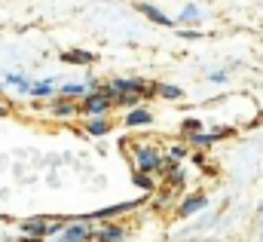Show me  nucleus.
Returning a JSON list of instances; mask_svg holds the SVG:
<instances>
[{
  "label": "nucleus",
  "mask_w": 263,
  "mask_h": 242,
  "mask_svg": "<svg viewBox=\"0 0 263 242\" xmlns=\"http://www.w3.org/2000/svg\"><path fill=\"white\" fill-rule=\"evenodd\" d=\"M135 157H138V172H162V157L156 153V147H147V144H141V147H135Z\"/></svg>",
  "instance_id": "obj_1"
},
{
  "label": "nucleus",
  "mask_w": 263,
  "mask_h": 242,
  "mask_svg": "<svg viewBox=\"0 0 263 242\" xmlns=\"http://www.w3.org/2000/svg\"><path fill=\"white\" fill-rule=\"evenodd\" d=\"M110 95H104V92H89L86 95V101H83V114H89V117H98V114H104L107 108H110Z\"/></svg>",
  "instance_id": "obj_2"
},
{
  "label": "nucleus",
  "mask_w": 263,
  "mask_h": 242,
  "mask_svg": "<svg viewBox=\"0 0 263 242\" xmlns=\"http://www.w3.org/2000/svg\"><path fill=\"white\" fill-rule=\"evenodd\" d=\"M138 12H144L150 22H156V25H162V28H175V25H178L175 19H168V15H165L162 9H156L153 3H138Z\"/></svg>",
  "instance_id": "obj_3"
},
{
  "label": "nucleus",
  "mask_w": 263,
  "mask_h": 242,
  "mask_svg": "<svg viewBox=\"0 0 263 242\" xmlns=\"http://www.w3.org/2000/svg\"><path fill=\"white\" fill-rule=\"evenodd\" d=\"M65 242H86V239H95V230L89 224H70L65 233H62Z\"/></svg>",
  "instance_id": "obj_4"
},
{
  "label": "nucleus",
  "mask_w": 263,
  "mask_h": 242,
  "mask_svg": "<svg viewBox=\"0 0 263 242\" xmlns=\"http://www.w3.org/2000/svg\"><path fill=\"white\" fill-rule=\"evenodd\" d=\"M205 205H208V196H205V193H193V196H187V199L178 205V215L187 218V215H193V212L205 209Z\"/></svg>",
  "instance_id": "obj_5"
},
{
  "label": "nucleus",
  "mask_w": 263,
  "mask_h": 242,
  "mask_svg": "<svg viewBox=\"0 0 263 242\" xmlns=\"http://www.w3.org/2000/svg\"><path fill=\"white\" fill-rule=\"evenodd\" d=\"M62 61H67V64H95L98 56L86 53V49H67V53H62Z\"/></svg>",
  "instance_id": "obj_6"
},
{
  "label": "nucleus",
  "mask_w": 263,
  "mask_h": 242,
  "mask_svg": "<svg viewBox=\"0 0 263 242\" xmlns=\"http://www.w3.org/2000/svg\"><path fill=\"white\" fill-rule=\"evenodd\" d=\"M123 236H126V230H123V227H117V224H104V227L95 233V239H98V242H120Z\"/></svg>",
  "instance_id": "obj_7"
},
{
  "label": "nucleus",
  "mask_w": 263,
  "mask_h": 242,
  "mask_svg": "<svg viewBox=\"0 0 263 242\" xmlns=\"http://www.w3.org/2000/svg\"><path fill=\"white\" fill-rule=\"evenodd\" d=\"M230 129H217V132H199V135H193L190 138V144H196V147H208V144H214L220 135H227Z\"/></svg>",
  "instance_id": "obj_8"
},
{
  "label": "nucleus",
  "mask_w": 263,
  "mask_h": 242,
  "mask_svg": "<svg viewBox=\"0 0 263 242\" xmlns=\"http://www.w3.org/2000/svg\"><path fill=\"white\" fill-rule=\"evenodd\" d=\"M150 123H153V117L144 108H135V111H129V117H126V126H150Z\"/></svg>",
  "instance_id": "obj_9"
},
{
  "label": "nucleus",
  "mask_w": 263,
  "mask_h": 242,
  "mask_svg": "<svg viewBox=\"0 0 263 242\" xmlns=\"http://www.w3.org/2000/svg\"><path fill=\"white\" fill-rule=\"evenodd\" d=\"M59 95H62V98H83V101H86V95H89V92H86V86H77V83H70V86H62V89H59Z\"/></svg>",
  "instance_id": "obj_10"
},
{
  "label": "nucleus",
  "mask_w": 263,
  "mask_h": 242,
  "mask_svg": "<svg viewBox=\"0 0 263 242\" xmlns=\"http://www.w3.org/2000/svg\"><path fill=\"white\" fill-rule=\"evenodd\" d=\"M107 129H110L107 120H89L86 123V132H89V135H107Z\"/></svg>",
  "instance_id": "obj_11"
},
{
  "label": "nucleus",
  "mask_w": 263,
  "mask_h": 242,
  "mask_svg": "<svg viewBox=\"0 0 263 242\" xmlns=\"http://www.w3.org/2000/svg\"><path fill=\"white\" fill-rule=\"evenodd\" d=\"M70 114H77V108L70 105V101H55V117H70Z\"/></svg>",
  "instance_id": "obj_12"
},
{
  "label": "nucleus",
  "mask_w": 263,
  "mask_h": 242,
  "mask_svg": "<svg viewBox=\"0 0 263 242\" xmlns=\"http://www.w3.org/2000/svg\"><path fill=\"white\" fill-rule=\"evenodd\" d=\"M178 22H181V25H187V22H199V9L193 6V3H190V6L181 12V19H178Z\"/></svg>",
  "instance_id": "obj_13"
},
{
  "label": "nucleus",
  "mask_w": 263,
  "mask_h": 242,
  "mask_svg": "<svg viewBox=\"0 0 263 242\" xmlns=\"http://www.w3.org/2000/svg\"><path fill=\"white\" fill-rule=\"evenodd\" d=\"M52 92V83H34L31 86V95H37V98H46Z\"/></svg>",
  "instance_id": "obj_14"
},
{
  "label": "nucleus",
  "mask_w": 263,
  "mask_h": 242,
  "mask_svg": "<svg viewBox=\"0 0 263 242\" xmlns=\"http://www.w3.org/2000/svg\"><path fill=\"white\" fill-rule=\"evenodd\" d=\"M156 95H162V98H181V89L178 86H156Z\"/></svg>",
  "instance_id": "obj_15"
},
{
  "label": "nucleus",
  "mask_w": 263,
  "mask_h": 242,
  "mask_svg": "<svg viewBox=\"0 0 263 242\" xmlns=\"http://www.w3.org/2000/svg\"><path fill=\"white\" fill-rule=\"evenodd\" d=\"M135 184H138L141 190H150V187H153V181H150V178H147L144 172H135Z\"/></svg>",
  "instance_id": "obj_16"
},
{
  "label": "nucleus",
  "mask_w": 263,
  "mask_h": 242,
  "mask_svg": "<svg viewBox=\"0 0 263 242\" xmlns=\"http://www.w3.org/2000/svg\"><path fill=\"white\" fill-rule=\"evenodd\" d=\"M184 129H187V132H196V135H199V129H202V120L190 117V120H184Z\"/></svg>",
  "instance_id": "obj_17"
},
{
  "label": "nucleus",
  "mask_w": 263,
  "mask_h": 242,
  "mask_svg": "<svg viewBox=\"0 0 263 242\" xmlns=\"http://www.w3.org/2000/svg\"><path fill=\"white\" fill-rule=\"evenodd\" d=\"M172 157H175V160H178V163H181V160H184V157H187V147H172Z\"/></svg>",
  "instance_id": "obj_18"
},
{
  "label": "nucleus",
  "mask_w": 263,
  "mask_h": 242,
  "mask_svg": "<svg viewBox=\"0 0 263 242\" xmlns=\"http://www.w3.org/2000/svg\"><path fill=\"white\" fill-rule=\"evenodd\" d=\"M211 80H214V83H223V80H227V71H214Z\"/></svg>",
  "instance_id": "obj_19"
},
{
  "label": "nucleus",
  "mask_w": 263,
  "mask_h": 242,
  "mask_svg": "<svg viewBox=\"0 0 263 242\" xmlns=\"http://www.w3.org/2000/svg\"><path fill=\"white\" fill-rule=\"evenodd\" d=\"M181 37H187V40H199L202 34H199V31H181Z\"/></svg>",
  "instance_id": "obj_20"
},
{
  "label": "nucleus",
  "mask_w": 263,
  "mask_h": 242,
  "mask_svg": "<svg viewBox=\"0 0 263 242\" xmlns=\"http://www.w3.org/2000/svg\"><path fill=\"white\" fill-rule=\"evenodd\" d=\"M22 242H43V239H34V236H25Z\"/></svg>",
  "instance_id": "obj_21"
},
{
  "label": "nucleus",
  "mask_w": 263,
  "mask_h": 242,
  "mask_svg": "<svg viewBox=\"0 0 263 242\" xmlns=\"http://www.w3.org/2000/svg\"><path fill=\"white\" fill-rule=\"evenodd\" d=\"M0 117H6V108H3V105H0Z\"/></svg>",
  "instance_id": "obj_22"
},
{
  "label": "nucleus",
  "mask_w": 263,
  "mask_h": 242,
  "mask_svg": "<svg viewBox=\"0 0 263 242\" xmlns=\"http://www.w3.org/2000/svg\"><path fill=\"white\" fill-rule=\"evenodd\" d=\"M0 218H3V221H6V218H9V215H0Z\"/></svg>",
  "instance_id": "obj_23"
},
{
  "label": "nucleus",
  "mask_w": 263,
  "mask_h": 242,
  "mask_svg": "<svg viewBox=\"0 0 263 242\" xmlns=\"http://www.w3.org/2000/svg\"><path fill=\"white\" fill-rule=\"evenodd\" d=\"M260 212H263V205H260Z\"/></svg>",
  "instance_id": "obj_24"
}]
</instances>
